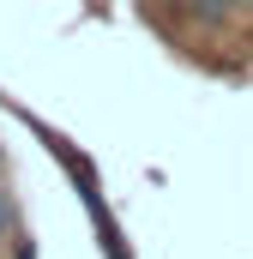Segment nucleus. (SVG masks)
Segmentation results:
<instances>
[{"mask_svg": "<svg viewBox=\"0 0 253 259\" xmlns=\"http://www.w3.org/2000/svg\"><path fill=\"white\" fill-rule=\"evenodd\" d=\"M247 6H253V0H247Z\"/></svg>", "mask_w": 253, "mask_h": 259, "instance_id": "20e7f679", "label": "nucleus"}, {"mask_svg": "<svg viewBox=\"0 0 253 259\" xmlns=\"http://www.w3.org/2000/svg\"><path fill=\"white\" fill-rule=\"evenodd\" d=\"M12 229V211H6V193H0V235Z\"/></svg>", "mask_w": 253, "mask_h": 259, "instance_id": "7ed1b4c3", "label": "nucleus"}, {"mask_svg": "<svg viewBox=\"0 0 253 259\" xmlns=\"http://www.w3.org/2000/svg\"><path fill=\"white\" fill-rule=\"evenodd\" d=\"M12 259H36V241L30 235H12Z\"/></svg>", "mask_w": 253, "mask_h": 259, "instance_id": "f03ea898", "label": "nucleus"}, {"mask_svg": "<svg viewBox=\"0 0 253 259\" xmlns=\"http://www.w3.org/2000/svg\"><path fill=\"white\" fill-rule=\"evenodd\" d=\"M229 6H235V0H199V18H223Z\"/></svg>", "mask_w": 253, "mask_h": 259, "instance_id": "f257e3e1", "label": "nucleus"}]
</instances>
